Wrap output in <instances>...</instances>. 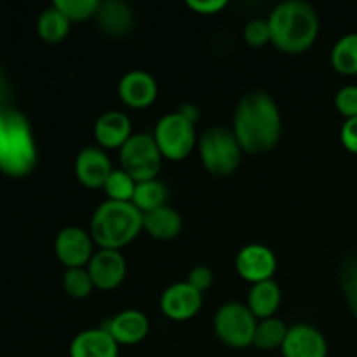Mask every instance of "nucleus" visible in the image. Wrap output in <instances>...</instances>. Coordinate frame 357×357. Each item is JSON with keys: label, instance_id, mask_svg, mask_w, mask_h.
<instances>
[{"label": "nucleus", "instance_id": "obj_1", "mask_svg": "<svg viewBox=\"0 0 357 357\" xmlns=\"http://www.w3.org/2000/svg\"><path fill=\"white\" fill-rule=\"evenodd\" d=\"M281 112L271 94L251 91L237 103L234 114V135L243 152L264 155L274 150L281 139Z\"/></svg>", "mask_w": 357, "mask_h": 357}, {"label": "nucleus", "instance_id": "obj_2", "mask_svg": "<svg viewBox=\"0 0 357 357\" xmlns=\"http://www.w3.org/2000/svg\"><path fill=\"white\" fill-rule=\"evenodd\" d=\"M272 44L288 54H300L310 49L319 35V16L303 0L278 3L267 17Z\"/></svg>", "mask_w": 357, "mask_h": 357}, {"label": "nucleus", "instance_id": "obj_3", "mask_svg": "<svg viewBox=\"0 0 357 357\" xmlns=\"http://www.w3.org/2000/svg\"><path fill=\"white\" fill-rule=\"evenodd\" d=\"M37 166V143L33 131L21 112L0 110V173L23 178Z\"/></svg>", "mask_w": 357, "mask_h": 357}, {"label": "nucleus", "instance_id": "obj_4", "mask_svg": "<svg viewBox=\"0 0 357 357\" xmlns=\"http://www.w3.org/2000/svg\"><path fill=\"white\" fill-rule=\"evenodd\" d=\"M143 230V213L132 202L105 201L91 218V237L100 250H121Z\"/></svg>", "mask_w": 357, "mask_h": 357}, {"label": "nucleus", "instance_id": "obj_5", "mask_svg": "<svg viewBox=\"0 0 357 357\" xmlns=\"http://www.w3.org/2000/svg\"><path fill=\"white\" fill-rule=\"evenodd\" d=\"M199 155L206 171L215 176H230L239 167L243 149L232 129L223 126L208 128L197 139Z\"/></svg>", "mask_w": 357, "mask_h": 357}, {"label": "nucleus", "instance_id": "obj_6", "mask_svg": "<svg viewBox=\"0 0 357 357\" xmlns=\"http://www.w3.org/2000/svg\"><path fill=\"white\" fill-rule=\"evenodd\" d=\"M258 319L250 307L241 302H229L218 309L215 316V335L230 349H248L253 345Z\"/></svg>", "mask_w": 357, "mask_h": 357}, {"label": "nucleus", "instance_id": "obj_7", "mask_svg": "<svg viewBox=\"0 0 357 357\" xmlns=\"http://www.w3.org/2000/svg\"><path fill=\"white\" fill-rule=\"evenodd\" d=\"M162 159L164 157L153 136L146 135V132L132 135L128 143L119 150L121 167L126 173L131 174L138 183L157 180Z\"/></svg>", "mask_w": 357, "mask_h": 357}, {"label": "nucleus", "instance_id": "obj_8", "mask_svg": "<svg viewBox=\"0 0 357 357\" xmlns=\"http://www.w3.org/2000/svg\"><path fill=\"white\" fill-rule=\"evenodd\" d=\"M152 136L162 157L167 160L187 159L197 145L195 124L178 112L160 117Z\"/></svg>", "mask_w": 357, "mask_h": 357}, {"label": "nucleus", "instance_id": "obj_9", "mask_svg": "<svg viewBox=\"0 0 357 357\" xmlns=\"http://www.w3.org/2000/svg\"><path fill=\"white\" fill-rule=\"evenodd\" d=\"M54 253L66 268L87 267L94 255V241L80 227H65L56 236Z\"/></svg>", "mask_w": 357, "mask_h": 357}, {"label": "nucleus", "instance_id": "obj_10", "mask_svg": "<svg viewBox=\"0 0 357 357\" xmlns=\"http://www.w3.org/2000/svg\"><path fill=\"white\" fill-rule=\"evenodd\" d=\"M236 271L251 284L271 281L278 271V258L274 251L264 244H248L237 253Z\"/></svg>", "mask_w": 357, "mask_h": 357}, {"label": "nucleus", "instance_id": "obj_11", "mask_svg": "<svg viewBox=\"0 0 357 357\" xmlns=\"http://www.w3.org/2000/svg\"><path fill=\"white\" fill-rule=\"evenodd\" d=\"M202 293L190 282H174L167 286L160 295V310L171 321H188L197 316L202 309Z\"/></svg>", "mask_w": 357, "mask_h": 357}, {"label": "nucleus", "instance_id": "obj_12", "mask_svg": "<svg viewBox=\"0 0 357 357\" xmlns=\"http://www.w3.org/2000/svg\"><path fill=\"white\" fill-rule=\"evenodd\" d=\"M94 288L101 291H112L124 282L128 274V264L121 251L98 250L87 265Z\"/></svg>", "mask_w": 357, "mask_h": 357}, {"label": "nucleus", "instance_id": "obj_13", "mask_svg": "<svg viewBox=\"0 0 357 357\" xmlns=\"http://www.w3.org/2000/svg\"><path fill=\"white\" fill-rule=\"evenodd\" d=\"M114 171L112 160L103 149L86 146L75 159V176L80 185L87 188H103Z\"/></svg>", "mask_w": 357, "mask_h": 357}, {"label": "nucleus", "instance_id": "obj_14", "mask_svg": "<svg viewBox=\"0 0 357 357\" xmlns=\"http://www.w3.org/2000/svg\"><path fill=\"white\" fill-rule=\"evenodd\" d=\"M281 352L284 357H328V342L317 328L295 324L288 330Z\"/></svg>", "mask_w": 357, "mask_h": 357}, {"label": "nucleus", "instance_id": "obj_15", "mask_svg": "<svg viewBox=\"0 0 357 357\" xmlns=\"http://www.w3.org/2000/svg\"><path fill=\"white\" fill-rule=\"evenodd\" d=\"M119 98L131 108H146L157 100L159 87L145 70H131L119 82Z\"/></svg>", "mask_w": 357, "mask_h": 357}, {"label": "nucleus", "instance_id": "obj_16", "mask_svg": "<svg viewBox=\"0 0 357 357\" xmlns=\"http://www.w3.org/2000/svg\"><path fill=\"white\" fill-rule=\"evenodd\" d=\"M105 330L114 337L119 345H135L145 340L150 331V323L143 312L128 309L112 317Z\"/></svg>", "mask_w": 357, "mask_h": 357}, {"label": "nucleus", "instance_id": "obj_17", "mask_svg": "<svg viewBox=\"0 0 357 357\" xmlns=\"http://www.w3.org/2000/svg\"><path fill=\"white\" fill-rule=\"evenodd\" d=\"M70 357H119V344L105 328H91L75 335Z\"/></svg>", "mask_w": 357, "mask_h": 357}, {"label": "nucleus", "instance_id": "obj_18", "mask_svg": "<svg viewBox=\"0 0 357 357\" xmlns=\"http://www.w3.org/2000/svg\"><path fill=\"white\" fill-rule=\"evenodd\" d=\"M94 136H96V142L100 143L103 149H119L128 143V139L131 138V121L126 114L117 110L107 112V114L101 115L96 121L94 126Z\"/></svg>", "mask_w": 357, "mask_h": 357}, {"label": "nucleus", "instance_id": "obj_19", "mask_svg": "<svg viewBox=\"0 0 357 357\" xmlns=\"http://www.w3.org/2000/svg\"><path fill=\"white\" fill-rule=\"evenodd\" d=\"M98 26L108 37H124L132 30L135 16L131 7L121 0H107L100 3L96 14Z\"/></svg>", "mask_w": 357, "mask_h": 357}, {"label": "nucleus", "instance_id": "obj_20", "mask_svg": "<svg viewBox=\"0 0 357 357\" xmlns=\"http://www.w3.org/2000/svg\"><path fill=\"white\" fill-rule=\"evenodd\" d=\"M181 227L183 222L180 213L167 204L143 215V230H146L157 241H173L174 237L180 236Z\"/></svg>", "mask_w": 357, "mask_h": 357}, {"label": "nucleus", "instance_id": "obj_21", "mask_svg": "<svg viewBox=\"0 0 357 357\" xmlns=\"http://www.w3.org/2000/svg\"><path fill=\"white\" fill-rule=\"evenodd\" d=\"M246 305L258 321L275 317V312L281 305V288L274 279L253 284Z\"/></svg>", "mask_w": 357, "mask_h": 357}, {"label": "nucleus", "instance_id": "obj_22", "mask_svg": "<svg viewBox=\"0 0 357 357\" xmlns=\"http://www.w3.org/2000/svg\"><path fill=\"white\" fill-rule=\"evenodd\" d=\"M37 31L40 38L47 44H59L65 40L70 31V21L66 20L65 14L52 3L51 7L42 10L37 21Z\"/></svg>", "mask_w": 357, "mask_h": 357}, {"label": "nucleus", "instance_id": "obj_23", "mask_svg": "<svg viewBox=\"0 0 357 357\" xmlns=\"http://www.w3.org/2000/svg\"><path fill=\"white\" fill-rule=\"evenodd\" d=\"M331 65L340 75H357V33L338 38L331 51Z\"/></svg>", "mask_w": 357, "mask_h": 357}, {"label": "nucleus", "instance_id": "obj_24", "mask_svg": "<svg viewBox=\"0 0 357 357\" xmlns=\"http://www.w3.org/2000/svg\"><path fill=\"white\" fill-rule=\"evenodd\" d=\"M167 201V188L162 181L159 180H150V181H142V183L136 185L135 195H132V204L146 215L150 211H155V209L166 206Z\"/></svg>", "mask_w": 357, "mask_h": 357}, {"label": "nucleus", "instance_id": "obj_25", "mask_svg": "<svg viewBox=\"0 0 357 357\" xmlns=\"http://www.w3.org/2000/svg\"><path fill=\"white\" fill-rule=\"evenodd\" d=\"M289 328L278 317H268V319L258 321L257 330H255L253 345L261 351H274L281 349L284 344V338L288 335Z\"/></svg>", "mask_w": 357, "mask_h": 357}, {"label": "nucleus", "instance_id": "obj_26", "mask_svg": "<svg viewBox=\"0 0 357 357\" xmlns=\"http://www.w3.org/2000/svg\"><path fill=\"white\" fill-rule=\"evenodd\" d=\"M136 185H138V181L121 167V169L112 171L107 183H105L103 190L107 192L108 201L131 202L132 195H135V190H136Z\"/></svg>", "mask_w": 357, "mask_h": 357}, {"label": "nucleus", "instance_id": "obj_27", "mask_svg": "<svg viewBox=\"0 0 357 357\" xmlns=\"http://www.w3.org/2000/svg\"><path fill=\"white\" fill-rule=\"evenodd\" d=\"M63 288H65L66 295L72 296V298H87L94 289V282L87 267L66 268L65 275H63Z\"/></svg>", "mask_w": 357, "mask_h": 357}, {"label": "nucleus", "instance_id": "obj_28", "mask_svg": "<svg viewBox=\"0 0 357 357\" xmlns=\"http://www.w3.org/2000/svg\"><path fill=\"white\" fill-rule=\"evenodd\" d=\"M100 3V0H54V6L65 14L70 23L96 17Z\"/></svg>", "mask_w": 357, "mask_h": 357}, {"label": "nucleus", "instance_id": "obj_29", "mask_svg": "<svg viewBox=\"0 0 357 357\" xmlns=\"http://www.w3.org/2000/svg\"><path fill=\"white\" fill-rule=\"evenodd\" d=\"M340 282L342 289L345 293V298L349 302V307H351V310L357 317V255L349 258L344 264L340 274Z\"/></svg>", "mask_w": 357, "mask_h": 357}, {"label": "nucleus", "instance_id": "obj_30", "mask_svg": "<svg viewBox=\"0 0 357 357\" xmlns=\"http://www.w3.org/2000/svg\"><path fill=\"white\" fill-rule=\"evenodd\" d=\"M244 42L251 47H264V45L272 44L271 28H268L267 20H253L244 26Z\"/></svg>", "mask_w": 357, "mask_h": 357}, {"label": "nucleus", "instance_id": "obj_31", "mask_svg": "<svg viewBox=\"0 0 357 357\" xmlns=\"http://www.w3.org/2000/svg\"><path fill=\"white\" fill-rule=\"evenodd\" d=\"M335 107L345 119L357 117V86H345L335 96Z\"/></svg>", "mask_w": 357, "mask_h": 357}, {"label": "nucleus", "instance_id": "obj_32", "mask_svg": "<svg viewBox=\"0 0 357 357\" xmlns=\"http://www.w3.org/2000/svg\"><path fill=\"white\" fill-rule=\"evenodd\" d=\"M213 281H215V275H213V271L206 265H197L190 271L188 274L187 282H190L195 289H199L201 293L208 291L213 286Z\"/></svg>", "mask_w": 357, "mask_h": 357}, {"label": "nucleus", "instance_id": "obj_33", "mask_svg": "<svg viewBox=\"0 0 357 357\" xmlns=\"http://www.w3.org/2000/svg\"><path fill=\"white\" fill-rule=\"evenodd\" d=\"M187 6L190 7L194 13L204 14V16H213L218 14L227 7V0H188Z\"/></svg>", "mask_w": 357, "mask_h": 357}, {"label": "nucleus", "instance_id": "obj_34", "mask_svg": "<svg viewBox=\"0 0 357 357\" xmlns=\"http://www.w3.org/2000/svg\"><path fill=\"white\" fill-rule=\"evenodd\" d=\"M342 145L349 150V152L357 153V117L347 119L342 126L340 131Z\"/></svg>", "mask_w": 357, "mask_h": 357}, {"label": "nucleus", "instance_id": "obj_35", "mask_svg": "<svg viewBox=\"0 0 357 357\" xmlns=\"http://www.w3.org/2000/svg\"><path fill=\"white\" fill-rule=\"evenodd\" d=\"M178 114L183 115L187 121H190L192 124H195V122L199 121V117H201V114H199L197 107H194V105H183V107L178 110Z\"/></svg>", "mask_w": 357, "mask_h": 357}]
</instances>
